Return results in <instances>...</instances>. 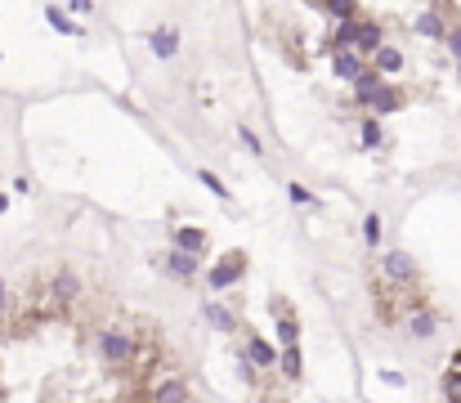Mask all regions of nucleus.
I'll use <instances>...</instances> for the list:
<instances>
[{
  "instance_id": "1",
  "label": "nucleus",
  "mask_w": 461,
  "mask_h": 403,
  "mask_svg": "<svg viewBox=\"0 0 461 403\" xmlns=\"http://www.w3.org/2000/svg\"><path fill=\"white\" fill-rule=\"evenodd\" d=\"M99 350H103V359H108V363H130V359H135V336L112 328V332L99 336Z\"/></svg>"
},
{
  "instance_id": "2",
  "label": "nucleus",
  "mask_w": 461,
  "mask_h": 403,
  "mask_svg": "<svg viewBox=\"0 0 461 403\" xmlns=\"http://www.w3.org/2000/svg\"><path fill=\"white\" fill-rule=\"evenodd\" d=\"M242 269H247V260H242V251L224 256V260L211 269V287H215V292H224V287H233V283H238V278H242Z\"/></svg>"
},
{
  "instance_id": "3",
  "label": "nucleus",
  "mask_w": 461,
  "mask_h": 403,
  "mask_svg": "<svg viewBox=\"0 0 461 403\" xmlns=\"http://www.w3.org/2000/svg\"><path fill=\"white\" fill-rule=\"evenodd\" d=\"M381 265H385V274L399 278V283H412V278H417V260H412V256H403V251H390Z\"/></svg>"
},
{
  "instance_id": "4",
  "label": "nucleus",
  "mask_w": 461,
  "mask_h": 403,
  "mask_svg": "<svg viewBox=\"0 0 461 403\" xmlns=\"http://www.w3.org/2000/svg\"><path fill=\"white\" fill-rule=\"evenodd\" d=\"M350 45L376 54V50H381V27H376V23H354V41H350Z\"/></svg>"
},
{
  "instance_id": "5",
  "label": "nucleus",
  "mask_w": 461,
  "mask_h": 403,
  "mask_svg": "<svg viewBox=\"0 0 461 403\" xmlns=\"http://www.w3.org/2000/svg\"><path fill=\"white\" fill-rule=\"evenodd\" d=\"M148 45H153L157 59H171V54L180 50V32H175V27H162V32H153V41H148Z\"/></svg>"
},
{
  "instance_id": "6",
  "label": "nucleus",
  "mask_w": 461,
  "mask_h": 403,
  "mask_svg": "<svg viewBox=\"0 0 461 403\" xmlns=\"http://www.w3.org/2000/svg\"><path fill=\"white\" fill-rule=\"evenodd\" d=\"M202 247H206V233H202V229H175V251H188V256H193V251H202Z\"/></svg>"
},
{
  "instance_id": "7",
  "label": "nucleus",
  "mask_w": 461,
  "mask_h": 403,
  "mask_svg": "<svg viewBox=\"0 0 461 403\" xmlns=\"http://www.w3.org/2000/svg\"><path fill=\"white\" fill-rule=\"evenodd\" d=\"M153 399L157 403H188V386H184V381H162Z\"/></svg>"
},
{
  "instance_id": "8",
  "label": "nucleus",
  "mask_w": 461,
  "mask_h": 403,
  "mask_svg": "<svg viewBox=\"0 0 461 403\" xmlns=\"http://www.w3.org/2000/svg\"><path fill=\"white\" fill-rule=\"evenodd\" d=\"M166 265H171V274H180V278H193L197 274V260L188 251H171V256H166Z\"/></svg>"
},
{
  "instance_id": "9",
  "label": "nucleus",
  "mask_w": 461,
  "mask_h": 403,
  "mask_svg": "<svg viewBox=\"0 0 461 403\" xmlns=\"http://www.w3.org/2000/svg\"><path fill=\"white\" fill-rule=\"evenodd\" d=\"M399 67H403V54L399 50H390V45L376 50V72H399Z\"/></svg>"
},
{
  "instance_id": "10",
  "label": "nucleus",
  "mask_w": 461,
  "mask_h": 403,
  "mask_svg": "<svg viewBox=\"0 0 461 403\" xmlns=\"http://www.w3.org/2000/svg\"><path fill=\"white\" fill-rule=\"evenodd\" d=\"M247 354H251V363H260V368H274V345H265V341H251L247 345Z\"/></svg>"
},
{
  "instance_id": "11",
  "label": "nucleus",
  "mask_w": 461,
  "mask_h": 403,
  "mask_svg": "<svg viewBox=\"0 0 461 403\" xmlns=\"http://www.w3.org/2000/svg\"><path fill=\"white\" fill-rule=\"evenodd\" d=\"M45 18H50V27H59V32L77 36V23H72V18H68V14H63V9H59V5H50V9H45Z\"/></svg>"
},
{
  "instance_id": "12",
  "label": "nucleus",
  "mask_w": 461,
  "mask_h": 403,
  "mask_svg": "<svg viewBox=\"0 0 461 403\" xmlns=\"http://www.w3.org/2000/svg\"><path fill=\"white\" fill-rule=\"evenodd\" d=\"M336 76H341V81H354V76H359V59H354V54H336Z\"/></svg>"
},
{
  "instance_id": "13",
  "label": "nucleus",
  "mask_w": 461,
  "mask_h": 403,
  "mask_svg": "<svg viewBox=\"0 0 461 403\" xmlns=\"http://www.w3.org/2000/svg\"><path fill=\"white\" fill-rule=\"evenodd\" d=\"M354 81H359V103H372L376 99V90H381V85H376V81H381V76H354Z\"/></svg>"
},
{
  "instance_id": "14",
  "label": "nucleus",
  "mask_w": 461,
  "mask_h": 403,
  "mask_svg": "<svg viewBox=\"0 0 461 403\" xmlns=\"http://www.w3.org/2000/svg\"><path fill=\"white\" fill-rule=\"evenodd\" d=\"M54 296H59V301H72V296H77V278L59 274V278H54Z\"/></svg>"
},
{
  "instance_id": "15",
  "label": "nucleus",
  "mask_w": 461,
  "mask_h": 403,
  "mask_svg": "<svg viewBox=\"0 0 461 403\" xmlns=\"http://www.w3.org/2000/svg\"><path fill=\"white\" fill-rule=\"evenodd\" d=\"M417 32H421V36H444V23H439V14H421V18H417Z\"/></svg>"
},
{
  "instance_id": "16",
  "label": "nucleus",
  "mask_w": 461,
  "mask_h": 403,
  "mask_svg": "<svg viewBox=\"0 0 461 403\" xmlns=\"http://www.w3.org/2000/svg\"><path fill=\"white\" fill-rule=\"evenodd\" d=\"M278 336H282V345H296L300 328H296V319H291V314H282V319H278Z\"/></svg>"
},
{
  "instance_id": "17",
  "label": "nucleus",
  "mask_w": 461,
  "mask_h": 403,
  "mask_svg": "<svg viewBox=\"0 0 461 403\" xmlns=\"http://www.w3.org/2000/svg\"><path fill=\"white\" fill-rule=\"evenodd\" d=\"M372 108H376V112H394V108H399V94H394V90H376Z\"/></svg>"
},
{
  "instance_id": "18",
  "label": "nucleus",
  "mask_w": 461,
  "mask_h": 403,
  "mask_svg": "<svg viewBox=\"0 0 461 403\" xmlns=\"http://www.w3.org/2000/svg\"><path fill=\"white\" fill-rule=\"evenodd\" d=\"M444 395L453 399V403H461V368H453V372L444 377Z\"/></svg>"
},
{
  "instance_id": "19",
  "label": "nucleus",
  "mask_w": 461,
  "mask_h": 403,
  "mask_svg": "<svg viewBox=\"0 0 461 403\" xmlns=\"http://www.w3.org/2000/svg\"><path fill=\"white\" fill-rule=\"evenodd\" d=\"M412 332H417V336H435V319H430L426 310H421V314H412Z\"/></svg>"
},
{
  "instance_id": "20",
  "label": "nucleus",
  "mask_w": 461,
  "mask_h": 403,
  "mask_svg": "<svg viewBox=\"0 0 461 403\" xmlns=\"http://www.w3.org/2000/svg\"><path fill=\"white\" fill-rule=\"evenodd\" d=\"M282 372H287V377H300V354H296V345H287V354H282Z\"/></svg>"
},
{
  "instance_id": "21",
  "label": "nucleus",
  "mask_w": 461,
  "mask_h": 403,
  "mask_svg": "<svg viewBox=\"0 0 461 403\" xmlns=\"http://www.w3.org/2000/svg\"><path fill=\"white\" fill-rule=\"evenodd\" d=\"M202 184L211 188L215 197H229V188H224V179H220V175H211V170H202Z\"/></svg>"
},
{
  "instance_id": "22",
  "label": "nucleus",
  "mask_w": 461,
  "mask_h": 403,
  "mask_svg": "<svg viewBox=\"0 0 461 403\" xmlns=\"http://www.w3.org/2000/svg\"><path fill=\"white\" fill-rule=\"evenodd\" d=\"M206 319H211V323H215V328L233 332V319H229V314H224V310H215V305H211V310H206Z\"/></svg>"
},
{
  "instance_id": "23",
  "label": "nucleus",
  "mask_w": 461,
  "mask_h": 403,
  "mask_svg": "<svg viewBox=\"0 0 461 403\" xmlns=\"http://www.w3.org/2000/svg\"><path fill=\"white\" fill-rule=\"evenodd\" d=\"M327 9H332L336 18H350L354 14V0H327Z\"/></svg>"
},
{
  "instance_id": "24",
  "label": "nucleus",
  "mask_w": 461,
  "mask_h": 403,
  "mask_svg": "<svg viewBox=\"0 0 461 403\" xmlns=\"http://www.w3.org/2000/svg\"><path fill=\"white\" fill-rule=\"evenodd\" d=\"M363 238H368V242H376V238H381V220H376V215H368V224H363Z\"/></svg>"
},
{
  "instance_id": "25",
  "label": "nucleus",
  "mask_w": 461,
  "mask_h": 403,
  "mask_svg": "<svg viewBox=\"0 0 461 403\" xmlns=\"http://www.w3.org/2000/svg\"><path fill=\"white\" fill-rule=\"evenodd\" d=\"M363 143H381V126H376V121L363 126Z\"/></svg>"
},
{
  "instance_id": "26",
  "label": "nucleus",
  "mask_w": 461,
  "mask_h": 403,
  "mask_svg": "<svg viewBox=\"0 0 461 403\" xmlns=\"http://www.w3.org/2000/svg\"><path fill=\"white\" fill-rule=\"evenodd\" d=\"M354 41V23H350V18H345V27H341V32H336V45H350Z\"/></svg>"
},
{
  "instance_id": "27",
  "label": "nucleus",
  "mask_w": 461,
  "mask_h": 403,
  "mask_svg": "<svg viewBox=\"0 0 461 403\" xmlns=\"http://www.w3.org/2000/svg\"><path fill=\"white\" fill-rule=\"evenodd\" d=\"M238 134H242V143H247V148H251V152H260V139H256V134H251V130H247V126H242V130H238Z\"/></svg>"
},
{
  "instance_id": "28",
  "label": "nucleus",
  "mask_w": 461,
  "mask_h": 403,
  "mask_svg": "<svg viewBox=\"0 0 461 403\" xmlns=\"http://www.w3.org/2000/svg\"><path fill=\"white\" fill-rule=\"evenodd\" d=\"M448 45H453V54H457V59H461V27H457V32H453V36H448Z\"/></svg>"
},
{
  "instance_id": "29",
  "label": "nucleus",
  "mask_w": 461,
  "mask_h": 403,
  "mask_svg": "<svg viewBox=\"0 0 461 403\" xmlns=\"http://www.w3.org/2000/svg\"><path fill=\"white\" fill-rule=\"evenodd\" d=\"M72 9H81V14H86V9H90V0H72Z\"/></svg>"
},
{
  "instance_id": "30",
  "label": "nucleus",
  "mask_w": 461,
  "mask_h": 403,
  "mask_svg": "<svg viewBox=\"0 0 461 403\" xmlns=\"http://www.w3.org/2000/svg\"><path fill=\"white\" fill-rule=\"evenodd\" d=\"M0 310H5V283H0Z\"/></svg>"
},
{
  "instance_id": "31",
  "label": "nucleus",
  "mask_w": 461,
  "mask_h": 403,
  "mask_svg": "<svg viewBox=\"0 0 461 403\" xmlns=\"http://www.w3.org/2000/svg\"><path fill=\"white\" fill-rule=\"evenodd\" d=\"M0 211H5V193H0Z\"/></svg>"
}]
</instances>
